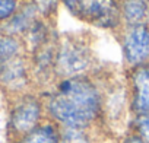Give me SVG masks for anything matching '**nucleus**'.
<instances>
[{
  "label": "nucleus",
  "mask_w": 149,
  "mask_h": 143,
  "mask_svg": "<svg viewBox=\"0 0 149 143\" xmlns=\"http://www.w3.org/2000/svg\"><path fill=\"white\" fill-rule=\"evenodd\" d=\"M45 110L61 127L88 130L104 114V95L86 75L60 79L47 96Z\"/></svg>",
  "instance_id": "f257e3e1"
},
{
  "label": "nucleus",
  "mask_w": 149,
  "mask_h": 143,
  "mask_svg": "<svg viewBox=\"0 0 149 143\" xmlns=\"http://www.w3.org/2000/svg\"><path fill=\"white\" fill-rule=\"evenodd\" d=\"M92 66L89 42L79 35H63L57 40L54 73L60 79L85 76Z\"/></svg>",
  "instance_id": "f03ea898"
},
{
  "label": "nucleus",
  "mask_w": 149,
  "mask_h": 143,
  "mask_svg": "<svg viewBox=\"0 0 149 143\" xmlns=\"http://www.w3.org/2000/svg\"><path fill=\"white\" fill-rule=\"evenodd\" d=\"M73 16L101 29H116L123 24L118 0H81Z\"/></svg>",
  "instance_id": "7ed1b4c3"
},
{
  "label": "nucleus",
  "mask_w": 149,
  "mask_h": 143,
  "mask_svg": "<svg viewBox=\"0 0 149 143\" xmlns=\"http://www.w3.org/2000/svg\"><path fill=\"white\" fill-rule=\"evenodd\" d=\"M121 51L132 67L149 63V24L124 25L121 34Z\"/></svg>",
  "instance_id": "20e7f679"
},
{
  "label": "nucleus",
  "mask_w": 149,
  "mask_h": 143,
  "mask_svg": "<svg viewBox=\"0 0 149 143\" xmlns=\"http://www.w3.org/2000/svg\"><path fill=\"white\" fill-rule=\"evenodd\" d=\"M42 104L34 95L22 96L10 111L9 127L15 136L24 137L41 124Z\"/></svg>",
  "instance_id": "39448f33"
},
{
  "label": "nucleus",
  "mask_w": 149,
  "mask_h": 143,
  "mask_svg": "<svg viewBox=\"0 0 149 143\" xmlns=\"http://www.w3.org/2000/svg\"><path fill=\"white\" fill-rule=\"evenodd\" d=\"M130 108L134 115L149 114V63L130 72Z\"/></svg>",
  "instance_id": "423d86ee"
},
{
  "label": "nucleus",
  "mask_w": 149,
  "mask_h": 143,
  "mask_svg": "<svg viewBox=\"0 0 149 143\" xmlns=\"http://www.w3.org/2000/svg\"><path fill=\"white\" fill-rule=\"evenodd\" d=\"M0 83L9 91H21L28 83V70L21 57L0 63Z\"/></svg>",
  "instance_id": "0eeeda50"
},
{
  "label": "nucleus",
  "mask_w": 149,
  "mask_h": 143,
  "mask_svg": "<svg viewBox=\"0 0 149 143\" xmlns=\"http://www.w3.org/2000/svg\"><path fill=\"white\" fill-rule=\"evenodd\" d=\"M40 6L35 2H29L26 3L21 10H18L6 24H5V32L8 35H15V34H22V32H28L29 28L34 25V22L37 21V15H38Z\"/></svg>",
  "instance_id": "6e6552de"
},
{
  "label": "nucleus",
  "mask_w": 149,
  "mask_h": 143,
  "mask_svg": "<svg viewBox=\"0 0 149 143\" xmlns=\"http://www.w3.org/2000/svg\"><path fill=\"white\" fill-rule=\"evenodd\" d=\"M124 25L145 24L149 13V0H118Z\"/></svg>",
  "instance_id": "1a4fd4ad"
},
{
  "label": "nucleus",
  "mask_w": 149,
  "mask_h": 143,
  "mask_svg": "<svg viewBox=\"0 0 149 143\" xmlns=\"http://www.w3.org/2000/svg\"><path fill=\"white\" fill-rule=\"evenodd\" d=\"M60 127L54 121L41 123L32 131L19 139V143H58Z\"/></svg>",
  "instance_id": "9d476101"
},
{
  "label": "nucleus",
  "mask_w": 149,
  "mask_h": 143,
  "mask_svg": "<svg viewBox=\"0 0 149 143\" xmlns=\"http://www.w3.org/2000/svg\"><path fill=\"white\" fill-rule=\"evenodd\" d=\"M58 143H92V139H91L88 130L61 127Z\"/></svg>",
  "instance_id": "9b49d317"
},
{
  "label": "nucleus",
  "mask_w": 149,
  "mask_h": 143,
  "mask_svg": "<svg viewBox=\"0 0 149 143\" xmlns=\"http://www.w3.org/2000/svg\"><path fill=\"white\" fill-rule=\"evenodd\" d=\"M21 44L10 35L0 37V63L19 57Z\"/></svg>",
  "instance_id": "f8f14e48"
},
{
  "label": "nucleus",
  "mask_w": 149,
  "mask_h": 143,
  "mask_svg": "<svg viewBox=\"0 0 149 143\" xmlns=\"http://www.w3.org/2000/svg\"><path fill=\"white\" fill-rule=\"evenodd\" d=\"M132 127L134 134H137L145 143H149V114L134 115Z\"/></svg>",
  "instance_id": "ddd939ff"
},
{
  "label": "nucleus",
  "mask_w": 149,
  "mask_h": 143,
  "mask_svg": "<svg viewBox=\"0 0 149 143\" xmlns=\"http://www.w3.org/2000/svg\"><path fill=\"white\" fill-rule=\"evenodd\" d=\"M18 9L16 0H0V21H9Z\"/></svg>",
  "instance_id": "4468645a"
},
{
  "label": "nucleus",
  "mask_w": 149,
  "mask_h": 143,
  "mask_svg": "<svg viewBox=\"0 0 149 143\" xmlns=\"http://www.w3.org/2000/svg\"><path fill=\"white\" fill-rule=\"evenodd\" d=\"M63 2V5L66 6V9L73 15V12L76 10V8L79 6V3H81V0H61Z\"/></svg>",
  "instance_id": "2eb2a0df"
},
{
  "label": "nucleus",
  "mask_w": 149,
  "mask_h": 143,
  "mask_svg": "<svg viewBox=\"0 0 149 143\" xmlns=\"http://www.w3.org/2000/svg\"><path fill=\"white\" fill-rule=\"evenodd\" d=\"M121 143H145L137 134H134V133H132V134H127L124 139H123V142Z\"/></svg>",
  "instance_id": "dca6fc26"
},
{
  "label": "nucleus",
  "mask_w": 149,
  "mask_h": 143,
  "mask_svg": "<svg viewBox=\"0 0 149 143\" xmlns=\"http://www.w3.org/2000/svg\"><path fill=\"white\" fill-rule=\"evenodd\" d=\"M148 19H149V13H148Z\"/></svg>",
  "instance_id": "f3484780"
}]
</instances>
